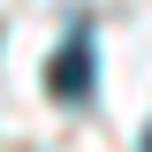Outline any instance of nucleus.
Here are the masks:
<instances>
[{
	"mask_svg": "<svg viewBox=\"0 0 152 152\" xmlns=\"http://www.w3.org/2000/svg\"><path fill=\"white\" fill-rule=\"evenodd\" d=\"M46 91H53V99H84V91H91V46H84V38H69V46L53 53Z\"/></svg>",
	"mask_w": 152,
	"mask_h": 152,
	"instance_id": "nucleus-1",
	"label": "nucleus"
},
{
	"mask_svg": "<svg viewBox=\"0 0 152 152\" xmlns=\"http://www.w3.org/2000/svg\"><path fill=\"white\" fill-rule=\"evenodd\" d=\"M145 152H152V129H145Z\"/></svg>",
	"mask_w": 152,
	"mask_h": 152,
	"instance_id": "nucleus-2",
	"label": "nucleus"
}]
</instances>
